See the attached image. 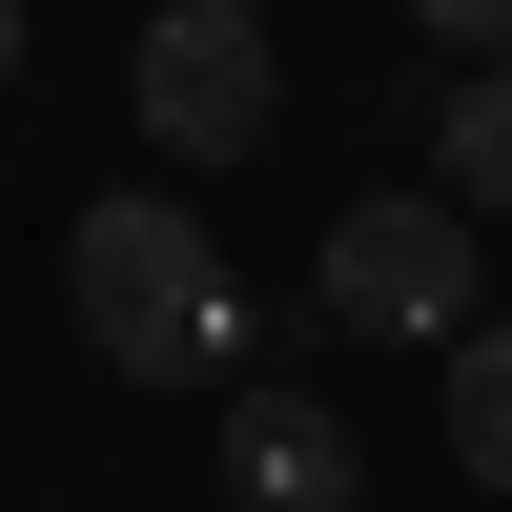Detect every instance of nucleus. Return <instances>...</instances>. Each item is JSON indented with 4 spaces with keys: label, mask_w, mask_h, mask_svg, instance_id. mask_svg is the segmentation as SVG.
Listing matches in <instances>:
<instances>
[{
    "label": "nucleus",
    "mask_w": 512,
    "mask_h": 512,
    "mask_svg": "<svg viewBox=\"0 0 512 512\" xmlns=\"http://www.w3.org/2000/svg\"><path fill=\"white\" fill-rule=\"evenodd\" d=\"M451 472H472V492H512V308L451 349Z\"/></svg>",
    "instance_id": "423d86ee"
},
{
    "label": "nucleus",
    "mask_w": 512,
    "mask_h": 512,
    "mask_svg": "<svg viewBox=\"0 0 512 512\" xmlns=\"http://www.w3.org/2000/svg\"><path fill=\"white\" fill-rule=\"evenodd\" d=\"M308 308L349 328V349H472V205L451 185H349L328 205V246H308Z\"/></svg>",
    "instance_id": "f03ea898"
},
{
    "label": "nucleus",
    "mask_w": 512,
    "mask_h": 512,
    "mask_svg": "<svg viewBox=\"0 0 512 512\" xmlns=\"http://www.w3.org/2000/svg\"><path fill=\"white\" fill-rule=\"evenodd\" d=\"M123 82H144V144H164V164H246V144H267V103H287L267 0H164Z\"/></svg>",
    "instance_id": "7ed1b4c3"
},
{
    "label": "nucleus",
    "mask_w": 512,
    "mask_h": 512,
    "mask_svg": "<svg viewBox=\"0 0 512 512\" xmlns=\"http://www.w3.org/2000/svg\"><path fill=\"white\" fill-rule=\"evenodd\" d=\"M431 185H451V205H512V62H472V82L431 103Z\"/></svg>",
    "instance_id": "39448f33"
},
{
    "label": "nucleus",
    "mask_w": 512,
    "mask_h": 512,
    "mask_svg": "<svg viewBox=\"0 0 512 512\" xmlns=\"http://www.w3.org/2000/svg\"><path fill=\"white\" fill-rule=\"evenodd\" d=\"M62 328L103 390H246V287H226L185 185H103L62 226Z\"/></svg>",
    "instance_id": "f257e3e1"
},
{
    "label": "nucleus",
    "mask_w": 512,
    "mask_h": 512,
    "mask_svg": "<svg viewBox=\"0 0 512 512\" xmlns=\"http://www.w3.org/2000/svg\"><path fill=\"white\" fill-rule=\"evenodd\" d=\"M410 21H431L451 62H512V0H410Z\"/></svg>",
    "instance_id": "0eeeda50"
},
{
    "label": "nucleus",
    "mask_w": 512,
    "mask_h": 512,
    "mask_svg": "<svg viewBox=\"0 0 512 512\" xmlns=\"http://www.w3.org/2000/svg\"><path fill=\"white\" fill-rule=\"evenodd\" d=\"M226 492L246 512H369V431L328 390H287V369H246L226 390Z\"/></svg>",
    "instance_id": "20e7f679"
}]
</instances>
